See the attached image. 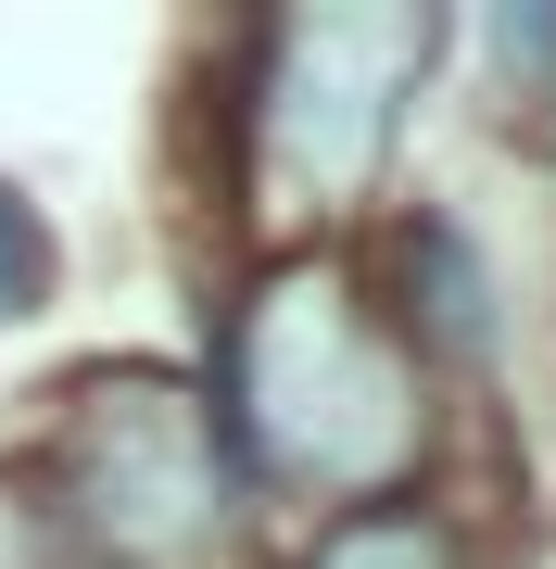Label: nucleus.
<instances>
[{
    "mask_svg": "<svg viewBox=\"0 0 556 569\" xmlns=\"http://www.w3.org/2000/svg\"><path fill=\"white\" fill-rule=\"evenodd\" d=\"M494 51L532 63V77H556V13H494Z\"/></svg>",
    "mask_w": 556,
    "mask_h": 569,
    "instance_id": "7",
    "label": "nucleus"
},
{
    "mask_svg": "<svg viewBox=\"0 0 556 569\" xmlns=\"http://www.w3.org/2000/svg\"><path fill=\"white\" fill-rule=\"evenodd\" d=\"M405 266H417V279H431V342L443 355H481V342H494V279H481V253H468V228H417V241H405Z\"/></svg>",
    "mask_w": 556,
    "mask_h": 569,
    "instance_id": "4",
    "label": "nucleus"
},
{
    "mask_svg": "<svg viewBox=\"0 0 556 569\" xmlns=\"http://www.w3.org/2000/svg\"><path fill=\"white\" fill-rule=\"evenodd\" d=\"M304 569H455V545H443L417 507H367V519H342Z\"/></svg>",
    "mask_w": 556,
    "mask_h": 569,
    "instance_id": "5",
    "label": "nucleus"
},
{
    "mask_svg": "<svg viewBox=\"0 0 556 569\" xmlns=\"http://www.w3.org/2000/svg\"><path fill=\"white\" fill-rule=\"evenodd\" d=\"M228 418L253 430V456L291 468V481H330V493H367L417 456V380L405 355L354 317L342 279H279L266 305L241 317L228 342Z\"/></svg>",
    "mask_w": 556,
    "mask_h": 569,
    "instance_id": "1",
    "label": "nucleus"
},
{
    "mask_svg": "<svg viewBox=\"0 0 556 569\" xmlns=\"http://www.w3.org/2000/svg\"><path fill=\"white\" fill-rule=\"evenodd\" d=\"M417 63H431V13H291L266 51V152L304 190H354L392 152Z\"/></svg>",
    "mask_w": 556,
    "mask_h": 569,
    "instance_id": "2",
    "label": "nucleus"
},
{
    "mask_svg": "<svg viewBox=\"0 0 556 569\" xmlns=\"http://www.w3.org/2000/svg\"><path fill=\"white\" fill-rule=\"evenodd\" d=\"M63 507L114 557H190L215 531V443L203 406L165 380H102L63 430Z\"/></svg>",
    "mask_w": 556,
    "mask_h": 569,
    "instance_id": "3",
    "label": "nucleus"
},
{
    "mask_svg": "<svg viewBox=\"0 0 556 569\" xmlns=\"http://www.w3.org/2000/svg\"><path fill=\"white\" fill-rule=\"evenodd\" d=\"M39 266H51V253H39V216L0 190V317H26V305H39Z\"/></svg>",
    "mask_w": 556,
    "mask_h": 569,
    "instance_id": "6",
    "label": "nucleus"
}]
</instances>
